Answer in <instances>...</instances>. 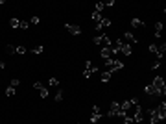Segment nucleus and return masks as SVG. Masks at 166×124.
Returning <instances> with one entry per match:
<instances>
[{
  "label": "nucleus",
  "instance_id": "obj_11",
  "mask_svg": "<svg viewBox=\"0 0 166 124\" xmlns=\"http://www.w3.org/2000/svg\"><path fill=\"white\" fill-rule=\"evenodd\" d=\"M131 26L137 28V30H142V28H144V20H140V19H131Z\"/></svg>",
  "mask_w": 166,
  "mask_h": 124
},
{
  "label": "nucleus",
  "instance_id": "obj_26",
  "mask_svg": "<svg viewBox=\"0 0 166 124\" xmlns=\"http://www.w3.org/2000/svg\"><path fill=\"white\" fill-rule=\"evenodd\" d=\"M28 28H30V22L28 20H22L20 22V30H28Z\"/></svg>",
  "mask_w": 166,
  "mask_h": 124
},
{
  "label": "nucleus",
  "instance_id": "obj_23",
  "mask_svg": "<svg viewBox=\"0 0 166 124\" xmlns=\"http://www.w3.org/2000/svg\"><path fill=\"white\" fill-rule=\"evenodd\" d=\"M15 94V87L13 85H8V89H6V96H13Z\"/></svg>",
  "mask_w": 166,
  "mask_h": 124
},
{
  "label": "nucleus",
  "instance_id": "obj_3",
  "mask_svg": "<svg viewBox=\"0 0 166 124\" xmlns=\"http://www.w3.org/2000/svg\"><path fill=\"white\" fill-rule=\"evenodd\" d=\"M151 85L155 87L157 96H164V94H166V83H164L162 76H155V78H153V82H151Z\"/></svg>",
  "mask_w": 166,
  "mask_h": 124
},
{
  "label": "nucleus",
  "instance_id": "obj_7",
  "mask_svg": "<svg viewBox=\"0 0 166 124\" xmlns=\"http://www.w3.org/2000/svg\"><path fill=\"white\" fill-rule=\"evenodd\" d=\"M65 28H66L68 34H72V35H80L81 34V28L76 26V24H65Z\"/></svg>",
  "mask_w": 166,
  "mask_h": 124
},
{
  "label": "nucleus",
  "instance_id": "obj_32",
  "mask_svg": "<svg viewBox=\"0 0 166 124\" xmlns=\"http://www.w3.org/2000/svg\"><path fill=\"white\" fill-rule=\"evenodd\" d=\"M89 124H90V122H89Z\"/></svg>",
  "mask_w": 166,
  "mask_h": 124
},
{
  "label": "nucleus",
  "instance_id": "obj_9",
  "mask_svg": "<svg viewBox=\"0 0 166 124\" xmlns=\"http://www.w3.org/2000/svg\"><path fill=\"white\" fill-rule=\"evenodd\" d=\"M122 41H124V43H129V44H135V43H137V37H135L131 32H126V34H124V39H122Z\"/></svg>",
  "mask_w": 166,
  "mask_h": 124
},
{
  "label": "nucleus",
  "instance_id": "obj_15",
  "mask_svg": "<svg viewBox=\"0 0 166 124\" xmlns=\"http://www.w3.org/2000/svg\"><path fill=\"white\" fill-rule=\"evenodd\" d=\"M90 19H92L94 22L98 24V22H100V20L103 19V17H102V13H98V11H92V13H90Z\"/></svg>",
  "mask_w": 166,
  "mask_h": 124
},
{
  "label": "nucleus",
  "instance_id": "obj_31",
  "mask_svg": "<svg viewBox=\"0 0 166 124\" xmlns=\"http://www.w3.org/2000/svg\"><path fill=\"white\" fill-rule=\"evenodd\" d=\"M116 124H122V122H116Z\"/></svg>",
  "mask_w": 166,
  "mask_h": 124
},
{
  "label": "nucleus",
  "instance_id": "obj_6",
  "mask_svg": "<svg viewBox=\"0 0 166 124\" xmlns=\"http://www.w3.org/2000/svg\"><path fill=\"white\" fill-rule=\"evenodd\" d=\"M102 119V108L100 106H92V109H90V124H96L98 120Z\"/></svg>",
  "mask_w": 166,
  "mask_h": 124
},
{
  "label": "nucleus",
  "instance_id": "obj_21",
  "mask_svg": "<svg viewBox=\"0 0 166 124\" xmlns=\"http://www.w3.org/2000/svg\"><path fill=\"white\" fill-rule=\"evenodd\" d=\"M111 76H113L111 72H105V70H103V72H102V82H109V80H111Z\"/></svg>",
  "mask_w": 166,
  "mask_h": 124
},
{
  "label": "nucleus",
  "instance_id": "obj_10",
  "mask_svg": "<svg viewBox=\"0 0 166 124\" xmlns=\"http://www.w3.org/2000/svg\"><path fill=\"white\" fill-rule=\"evenodd\" d=\"M161 120V117H159V113H157V108L155 109H150V122L151 124H157Z\"/></svg>",
  "mask_w": 166,
  "mask_h": 124
},
{
  "label": "nucleus",
  "instance_id": "obj_1",
  "mask_svg": "<svg viewBox=\"0 0 166 124\" xmlns=\"http://www.w3.org/2000/svg\"><path fill=\"white\" fill-rule=\"evenodd\" d=\"M120 69H124V63L118 59V58H113V59H105L103 61V70L105 72H114V70H120Z\"/></svg>",
  "mask_w": 166,
  "mask_h": 124
},
{
  "label": "nucleus",
  "instance_id": "obj_28",
  "mask_svg": "<svg viewBox=\"0 0 166 124\" xmlns=\"http://www.w3.org/2000/svg\"><path fill=\"white\" fill-rule=\"evenodd\" d=\"M39 22H41V19H39V17H32V20H30V24H33V26H37Z\"/></svg>",
  "mask_w": 166,
  "mask_h": 124
},
{
  "label": "nucleus",
  "instance_id": "obj_22",
  "mask_svg": "<svg viewBox=\"0 0 166 124\" xmlns=\"http://www.w3.org/2000/svg\"><path fill=\"white\" fill-rule=\"evenodd\" d=\"M32 52L39 56V54H42V52H44V46H41V44H39V46H35V48H33V50H32Z\"/></svg>",
  "mask_w": 166,
  "mask_h": 124
},
{
  "label": "nucleus",
  "instance_id": "obj_20",
  "mask_svg": "<svg viewBox=\"0 0 166 124\" xmlns=\"http://www.w3.org/2000/svg\"><path fill=\"white\" fill-rule=\"evenodd\" d=\"M103 8H105V6H103V2H96V4H94V11H98V13H102V11H103Z\"/></svg>",
  "mask_w": 166,
  "mask_h": 124
},
{
  "label": "nucleus",
  "instance_id": "obj_4",
  "mask_svg": "<svg viewBox=\"0 0 166 124\" xmlns=\"http://www.w3.org/2000/svg\"><path fill=\"white\" fill-rule=\"evenodd\" d=\"M98 72H100V69H98L96 65H94L92 61H87L85 70H83V78H85V80H90V78L94 76V74H98Z\"/></svg>",
  "mask_w": 166,
  "mask_h": 124
},
{
  "label": "nucleus",
  "instance_id": "obj_5",
  "mask_svg": "<svg viewBox=\"0 0 166 124\" xmlns=\"http://www.w3.org/2000/svg\"><path fill=\"white\" fill-rule=\"evenodd\" d=\"M107 117L109 119H122V111H120V104H118L116 100H113L111 102V106H109V111H107Z\"/></svg>",
  "mask_w": 166,
  "mask_h": 124
},
{
  "label": "nucleus",
  "instance_id": "obj_25",
  "mask_svg": "<svg viewBox=\"0 0 166 124\" xmlns=\"http://www.w3.org/2000/svg\"><path fill=\"white\" fill-rule=\"evenodd\" d=\"M159 67H161V59H155V61L151 63V70H157Z\"/></svg>",
  "mask_w": 166,
  "mask_h": 124
},
{
  "label": "nucleus",
  "instance_id": "obj_17",
  "mask_svg": "<svg viewBox=\"0 0 166 124\" xmlns=\"http://www.w3.org/2000/svg\"><path fill=\"white\" fill-rule=\"evenodd\" d=\"M48 87H52V89H59V80H57V78H50V80H48Z\"/></svg>",
  "mask_w": 166,
  "mask_h": 124
},
{
  "label": "nucleus",
  "instance_id": "obj_27",
  "mask_svg": "<svg viewBox=\"0 0 166 124\" xmlns=\"http://www.w3.org/2000/svg\"><path fill=\"white\" fill-rule=\"evenodd\" d=\"M6 52H8V54H15V46H13V44H8V46H6Z\"/></svg>",
  "mask_w": 166,
  "mask_h": 124
},
{
  "label": "nucleus",
  "instance_id": "obj_8",
  "mask_svg": "<svg viewBox=\"0 0 166 124\" xmlns=\"http://www.w3.org/2000/svg\"><path fill=\"white\" fill-rule=\"evenodd\" d=\"M109 26H111V20H109V19H102L94 28H96V32H102L103 28H109Z\"/></svg>",
  "mask_w": 166,
  "mask_h": 124
},
{
  "label": "nucleus",
  "instance_id": "obj_2",
  "mask_svg": "<svg viewBox=\"0 0 166 124\" xmlns=\"http://www.w3.org/2000/svg\"><path fill=\"white\" fill-rule=\"evenodd\" d=\"M94 44H98V46H102V48H107V46H113V39L109 37V35H105V34H98V35H94Z\"/></svg>",
  "mask_w": 166,
  "mask_h": 124
},
{
  "label": "nucleus",
  "instance_id": "obj_14",
  "mask_svg": "<svg viewBox=\"0 0 166 124\" xmlns=\"http://www.w3.org/2000/svg\"><path fill=\"white\" fill-rule=\"evenodd\" d=\"M161 34H162V22L157 20L155 22V37H161Z\"/></svg>",
  "mask_w": 166,
  "mask_h": 124
},
{
  "label": "nucleus",
  "instance_id": "obj_13",
  "mask_svg": "<svg viewBox=\"0 0 166 124\" xmlns=\"http://www.w3.org/2000/svg\"><path fill=\"white\" fill-rule=\"evenodd\" d=\"M144 93H146V94H150V96H157V91H155V87H153L151 83L144 87Z\"/></svg>",
  "mask_w": 166,
  "mask_h": 124
},
{
  "label": "nucleus",
  "instance_id": "obj_24",
  "mask_svg": "<svg viewBox=\"0 0 166 124\" xmlns=\"http://www.w3.org/2000/svg\"><path fill=\"white\" fill-rule=\"evenodd\" d=\"M63 94H65V93H63L61 89H57V93H56V102H61V100H63Z\"/></svg>",
  "mask_w": 166,
  "mask_h": 124
},
{
  "label": "nucleus",
  "instance_id": "obj_18",
  "mask_svg": "<svg viewBox=\"0 0 166 124\" xmlns=\"http://www.w3.org/2000/svg\"><path fill=\"white\" fill-rule=\"evenodd\" d=\"M28 50H26V48L24 46H15V54H19V56H24Z\"/></svg>",
  "mask_w": 166,
  "mask_h": 124
},
{
  "label": "nucleus",
  "instance_id": "obj_29",
  "mask_svg": "<svg viewBox=\"0 0 166 124\" xmlns=\"http://www.w3.org/2000/svg\"><path fill=\"white\" fill-rule=\"evenodd\" d=\"M9 85H13V87H17V85H19V80H11V83H9Z\"/></svg>",
  "mask_w": 166,
  "mask_h": 124
},
{
  "label": "nucleus",
  "instance_id": "obj_12",
  "mask_svg": "<svg viewBox=\"0 0 166 124\" xmlns=\"http://www.w3.org/2000/svg\"><path fill=\"white\" fill-rule=\"evenodd\" d=\"M157 113H159V117H161V120H162V119L166 117V104H164V102H162L161 106H157Z\"/></svg>",
  "mask_w": 166,
  "mask_h": 124
},
{
  "label": "nucleus",
  "instance_id": "obj_16",
  "mask_svg": "<svg viewBox=\"0 0 166 124\" xmlns=\"http://www.w3.org/2000/svg\"><path fill=\"white\" fill-rule=\"evenodd\" d=\"M20 22H22V20H19V19H11V20H9V26L15 28V30H20Z\"/></svg>",
  "mask_w": 166,
  "mask_h": 124
},
{
  "label": "nucleus",
  "instance_id": "obj_19",
  "mask_svg": "<svg viewBox=\"0 0 166 124\" xmlns=\"http://www.w3.org/2000/svg\"><path fill=\"white\" fill-rule=\"evenodd\" d=\"M37 91H39V96H41V98H46V96H48V89H46L44 85H42L41 89H37Z\"/></svg>",
  "mask_w": 166,
  "mask_h": 124
},
{
  "label": "nucleus",
  "instance_id": "obj_30",
  "mask_svg": "<svg viewBox=\"0 0 166 124\" xmlns=\"http://www.w3.org/2000/svg\"><path fill=\"white\" fill-rule=\"evenodd\" d=\"M4 67H6V63H4V61H0V70H2Z\"/></svg>",
  "mask_w": 166,
  "mask_h": 124
}]
</instances>
